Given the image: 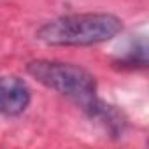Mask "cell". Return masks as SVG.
Wrapping results in <instances>:
<instances>
[{
    "mask_svg": "<svg viewBox=\"0 0 149 149\" xmlns=\"http://www.w3.org/2000/svg\"><path fill=\"white\" fill-rule=\"evenodd\" d=\"M121 28V19L112 14H70L46 23L37 32V39L49 46H91L111 40Z\"/></svg>",
    "mask_w": 149,
    "mask_h": 149,
    "instance_id": "6da1fadb",
    "label": "cell"
},
{
    "mask_svg": "<svg viewBox=\"0 0 149 149\" xmlns=\"http://www.w3.org/2000/svg\"><path fill=\"white\" fill-rule=\"evenodd\" d=\"M30 104V90L26 83L14 76L0 77V114L18 116Z\"/></svg>",
    "mask_w": 149,
    "mask_h": 149,
    "instance_id": "3957f363",
    "label": "cell"
},
{
    "mask_svg": "<svg viewBox=\"0 0 149 149\" xmlns=\"http://www.w3.org/2000/svg\"><path fill=\"white\" fill-rule=\"evenodd\" d=\"M26 70L40 84H44L49 90L58 91L60 95H65L72 100H76L86 111L97 102L95 77L83 67L63 63V61L35 60L28 63Z\"/></svg>",
    "mask_w": 149,
    "mask_h": 149,
    "instance_id": "7a4b0ae2",
    "label": "cell"
}]
</instances>
